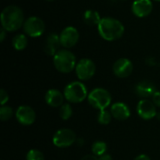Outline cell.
Wrapping results in <instances>:
<instances>
[{"mask_svg":"<svg viewBox=\"0 0 160 160\" xmlns=\"http://www.w3.org/2000/svg\"><path fill=\"white\" fill-rule=\"evenodd\" d=\"M98 31L103 39L107 41H114L123 37L125 27L119 20L112 17H105L101 19L98 25Z\"/></svg>","mask_w":160,"mask_h":160,"instance_id":"1","label":"cell"},{"mask_svg":"<svg viewBox=\"0 0 160 160\" xmlns=\"http://www.w3.org/2000/svg\"><path fill=\"white\" fill-rule=\"evenodd\" d=\"M1 24L7 32H14L23 26L24 18L22 10L14 5L6 7L1 12Z\"/></svg>","mask_w":160,"mask_h":160,"instance_id":"2","label":"cell"},{"mask_svg":"<svg viewBox=\"0 0 160 160\" xmlns=\"http://www.w3.org/2000/svg\"><path fill=\"white\" fill-rule=\"evenodd\" d=\"M53 65L59 72L69 73L76 68V56L67 49L59 50L53 56Z\"/></svg>","mask_w":160,"mask_h":160,"instance_id":"3","label":"cell"},{"mask_svg":"<svg viewBox=\"0 0 160 160\" xmlns=\"http://www.w3.org/2000/svg\"><path fill=\"white\" fill-rule=\"evenodd\" d=\"M86 86L82 82H72L64 89L65 98L70 103H81L88 98Z\"/></svg>","mask_w":160,"mask_h":160,"instance_id":"4","label":"cell"},{"mask_svg":"<svg viewBox=\"0 0 160 160\" xmlns=\"http://www.w3.org/2000/svg\"><path fill=\"white\" fill-rule=\"evenodd\" d=\"M87 99L89 104L98 111L106 110L112 103V96L110 92L104 88L93 89L89 93Z\"/></svg>","mask_w":160,"mask_h":160,"instance_id":"5","label":"cell"},{"mask_svg":"<svg viewBox=\"0 0 160 160\" xmlns=\"http://www.w3.org/2000/svg\"><path fill=\"white\" fill-rule=\"evenodd\" d=\"M76 140V134L73 130L69 128H61L54 133L52 143L58 148H68L71 146Z\"/></svg>","mask_w":160,"mask_h":160,"instance_id":"6","label":"cell"},{"mask_svg":"<svg viewBox=\"0 0 160 160\" xmlns=\"http://www.w3.org/2000/svg\"><path fill=\"white\" fill-rule=\"evenodd\" d=\"M23 31L27 36L31 38H38L45 31V23L40 18L37 16L29 17L24 21Z\"/></svg>","mask_w":160,"mask_h":160,"instance_id":"7","label":"cell"},{"mask_svg":"<svg viewBox=\"0 0 160 160\" xmlns=\"http://www.w3.org/2000/svg\"><path fill=\"white\" fill-rule=\"evenodd\" d=\"M75 72L80 81H88L96 73V65L91 59H81L76 65Z\"/></svg>","mask_w":160,"mask_h":160,"instance_id":"8","label":"cell"},{"mask_svg":"<svg viewBox=\"0 0 160 160\" xmlns=\"http://www.w3.org/2000/svg\"><path fill=\"white\" fill-rule=\"evenodd\" d=\"M59 36L61 46H63L66 49L74 47L78 43L80 38L78 30L73 26H68L64 28Z\"/></svg>","mask_w":160,"mask_h":160,"instance_id":"9","label":"cell"},{"mask_svg":"<svg viewBox=\"0 0 160 160\" xmlns=\"http://www.w3.org/2000/svg\"><path fill=\"white\" fill-rule=\"evenodd\" d=\"M137 113L143 120H151L157 116V107L149 99L143 98L137 105Z\"/></svg>","mask_w":160,"mask_h":160,"instance_id":"10","label":"cell"},{"mask_svg":"<svg viewBox=\"0 0 160 160\" xmlns=\"http://www.w3.org/2000/svg\"><path fill=\"white\" fill-rule=\"evenodd\" d=\"M15 117L21 125L31 126L36 121V112L30 106L22 105L16 110Z\"/></svg>","mask_w":160,"mask_h":160,"instance_id":"11","label":"cell"},{"mask_svg":"<svg viewBox=\"0 0 160 160\" xmlns=\"http://www.w3.org/2000/svg\"><path fill=\"white\" fill-rule=\"evenodd\" d=\"M112 71L118 78L124 79L128 77L133 71V64L128 58H120L112 66Z\"/></svg>","mask_w":160,"mask_h":160,"instance_id":"12","label":"cell"},{"mask_svg":"<svg viewBox=\"0 0 160 160\" xmlns=\"http://www.w3.org/2000/svg\"><path fill=\"white\" fill-rule=\"evenodd\" d=\"M153 3L151 0H135L132 4V12L139 18H144L151 14Z\"/></svg>","mask_w":160,"mask_h":160,"instance_id":"13","label":"cell"},{"mask_svg":"<svg viewBox=\"0 0 160 160\" xmlns=\"http://www.w3.org/2000/svg\"><path fill=\"white\" fill-rule=\"evenodd\" d=\"M111 112L113 118L118 121H125L130 117V109L123 102H115L111 106Z\"/></svg>","mask_w":160,"mask_h":160,"instance_id":"14","label":"cell"},{"mask_svg":"<svg viewBox=\"0 0 160 160\" xmlns=\"http://www.w3.org/2000/svg\"><path fill=\"white\" fill-rule=\"evenodd\" d=\"M60 45H61L60 36L55 34V33L50 34L46 38V42H45V46H44V52L47 55L54 56L55 53L60 50L59 49Z\"/></svg>","mask_w":160,"mask_h":160,"instance_id":"15","label":"cell"},{"mask_svg":"<svg viewBox=\"0 0 160 160\" xmlns=\"http://www.w3.org/2000/svg\"><path fill=\"white\" fill-rule=\"evenodd\" d=\"M156 86L155 84L150 82V81H147V80H144V81H142L140 82L136 87H135V92L136 94L141 97V98H147L149 97H152L155 92H156Z\"/></svg>","mask_w":160,"mask_h":160,"instance_id":"16","label":"cell"},{"mask_svg":"<svg viewBox=\"0 0 160 160\" xmlns=\"http://www.w3.org/2000/svg\"><path fill=\"white\" fill-rule=\"evenodd\" d=\"M65 96L57 89H50L47 91L45 95V101L46 103L53 108L61 107L64 102Z\"/></svg>","mask_w":160,"mask_h":160,"instance_id":"17","label":"cell"},{"mask_svg":"<svg viewBox=\"0 0 160 160\" xmlns=\"http://www.w3.org/2000/svg\"><path fill=\"white\" fill-rule=\"evenodd\" d=\"M102 18H100L99 13L93 9H88L83 14V21L87 25L95 26L98 25Z\"/></svg>","mask_w":160,"mask_h":160,"instance_id":"18","label":"cell"},{"mask_svg":"<svg viewBox=\"0 0 160 160\" xmlns=\"http://www.w3.org/2000/svg\"><path fill=\"white\" fill-rule=\"evenodd\" d=\"M28 39L24 34H18L12 38V46L17 51H22L26 48Z\"/></svg>","mask_w":160,"mask_h":160,"instance_id":"19","label":"cell"},{"mask_svg":"<svg viewBox=\"0 0 160 160\" xmlns=\"http://www.w3.org/2000/svg\"><path fill=\"white\" fill-rule=\"evenodd\" d=\"M91 150H92V153H93L94 156L100 157V156L106 154V152H107V144H106V142H104L102 141H97L92 144Z\"/></svg>","mask_w":160,"mask_h":160,"instance_id":"20","label":"cell"},{"mask_svg":"<svg viewBox=\"0 0 160 160\" xmlns=\"http://www.w3.org/2000/svg\"><path fill=\"white\" fill-rule=\"evenodd\" d=\"M73 114V110L72 107L70 106V104L67 103V104H63L60 107L59 110V116L61 119L63 120H68Z\"/></svg>","mask_w":160,"mask_h":160,"instance_id":"21","label":"cell"},{"mask_svg":"<svg viewBox=\"0 0 160 160\" xmlns=\"http://www.w3.org/2000/svg\"><path fill=\"white\" fill-rule=\"evenodd\" d=\"M112 112L107 110H101L99 111V113L98 115V121L100 125H109L112 121Z\"/></svg>","mask_w":160,"mask_h":160,"instance_id":"22","label":"cell"},{"mask_svg":"<svg viewBox=\"0 0 160 160\" xmlns=\"http://www.w3.org/2000/svg\"><path fill=\"white\" fill-rule=\"evenodd\" d=\"M13 115V110L11 107L9 106H7V105H4V106H1L0 108V120L5 122V121H8L9 120Z\"/></svg>","mask_w":160,"mask_h":160,"instance_id":"23","label":"cell"},{"mask_svg":"<svg viewBox=\"0 0 160 160\" xmlns=\"http://www.w3.org/2000/svg\"><path fill=\"white\" fill-rule=\"evenodd\" d=\"M26 160H45L43 154L38 149H31L26 154Z\"/></svg>","mask_w":160,"mask_h":160,"instance_id":"24","label":"cell"},{"mask_svg":"<svg viewBox=\"0 0 160 160\" xmlns=\"http://www.w3.org/2000/svg\"><path fill=\"white\" fill-rule=\"evenodd\" d=\"M8 101V95L7 93V91L5 89H1L0 90V104L1 106L6 105V103Z\"/></svg>","mask_w":160,"mask_h":160,"instance_id":"25","label":"cell"},{"mask_svg":"<svg viewBox=\"0 0 160 160\" xmlns=\"http://www.w3.org/2000/svg\"><path fill=\"white\" fill-rule=\"evenodd\" d=\"M152 101L156 105V107L160 108V91L155 92V94L152 96Z\"/></svg>","mask_w":160,"mask_h":160,"instance_id":"26","label":"cell"},{"mask_svg":"<svg viewBox=\"0 0 160 160\" xmlns=\"http://www.w3.org/2000/svg\"><path fill=\"white\" fill-rule=\"evenodd\" d=\"M134 160H151L150 159V158L147 156V155H144V154H142V155H139L138 157H136Z\"/></svg>","mask_w":160,"mask_h":160,"instance_id":"27","label":"cell"},{"mask_svg":"<svg viewBox=\"0 0 160 160\" xmlns=\"http://www.w3.org/2000/svg\"><path fill=\"white\" fill-rule=\"evenodd\" d=\"M81 160H98V158L94 155H86Z\"/></svg>","mask_w":160,"mask_h":160,"instance_id":"28","label":"cell"},{"mask_svg":"<svg viewBox=\"0 0 160 160\" xmlns=\"http://www.w3.org/2000/svg\"><path fill=\"white\" fill-rule=\"evenodd\" d=\"M98 160H112V158L109 154H104V155H102V156H100L98 158Z\"/></svg>","mask_w":160,"mask_h":160,"instance_id":"29","label":"cell"},{"mask_svg":"<svg viewBox=\"0 0 160 160\" xmlns=\"http://www.w3.org/2000/svg\"><path fill=\"white\" fill-rule=\"evenodd\" d=\"M6 30L2 27L1 28V34H0V41H4L5 38H6Z\"/></svg>","mask_w":160,"mask_h":160,"instance_id":"30","label":"cell"},{"mask_svg":"<svg viewBox=\"0 0 160 160\" xmlns=\"http://www.w3.org/2000/svg\"><path fill=\"white\" fill-rule=\"evenodd\" d=\"M157 117H158V118H159V119H160V112H159V113H158V114H157Z\"/></svg>","mask_w":160,"mask_h":160,"instance_id":"31","label":"cell"},{"mask_svg":"<svg viewBox=\"0 0 160 160\" xmlns=\"http://www.w3.org/2000/svg\"><path fill=\"white\" fill-rule=\"evenodd\" d=\"M155 1H158V2H160V0H155Z\"/></svg>","mask_w":160,"mask_h":160,"instance_id":"32","label":"cell"},{"mask_svg":"<svg viewBox=\"0 0 160 160\" xmlns=\"http://www.w3.org/2000/svg\"><path fill=\"white\" fill-rule=\"evenodd\" d=\"M47 1H52V0H47Z\"/></svg>","mask_w":160,"mask_h":160,"instance_id":"33","label":"cell"}]
</instances>
